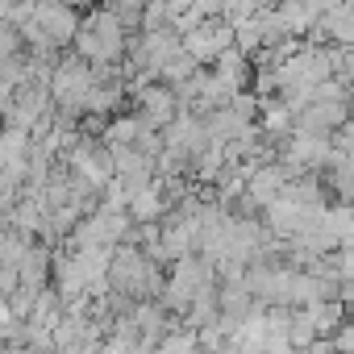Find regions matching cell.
Here are the masks:
<instances>
[{"instance_id":"cell-1","label":"cell","mask_w":354,"mask_h":354,"mask_svg":"<svg viewBox=\"0 0 354 354\" xmlns=\"http://www.w3.org/2000/svg\"><path fill=\"white\" fill-rule=\"evenodd\" d=\"M75 55L80 59H88L92 67H109V63H117L121 55H129V38H125V26L104 9H96V13H88L84 17V26H80V34H75Z\"/></svg>"},{"instance_id":"cell-2","label":"cell","mask_w":354,"mask_h":354,"mask_svg":"<svg viewBox=\"0 0 354 354\" xmlns=\"http://www.w3.org/2000/svg\"><path fill=\"white\" fill-rule=\"evenodd\" d=\"M133 104H138V117L146 121V129H167V125L180 121V113H184L180 92H175L171 84H158V80L138 84L133 88Z\"/></svg>"},{"instance_id":"cell-3","label":"cell","mask_w":354,"mask_h":354,"mask_svg":"<svg viewBox=\"0 0 354 354\" xmlns=\"http://www.w3.org/2000/svg\"><path fill=\"white\" fill-rule=\"evenodd\" d=\"M238 46V26L234 21H225V17H205L192 34H184V50L196 59V63H217L225 50H234Z\"/></svg>"},{"instance_id":"cell-4","label":"cell","mask_w":354,"mask_h":354,"mask_svg":"<svg viewBox=\"0 0 354 354\" xmlns=\"http://www.w3.org/2000/svg\"><path fill=\"white\" fill-rule=\"evenodd\" d=\"M275 13L283 17V26H288V34L292 38H304V34H313L317 26H321V5L317 0H279L275 5Z\"/></svg>"},{"instance_id":"cell-5","label":"cell","mask_w":354,"mask_h":354,"mask_svg":"<svg viewBox=\"0 0 354 354\" xmlns=\"http://www.w3.org/2000/svg\"><path fill=\"white\" fill-rule=\"evenodd\" d=\"M313 38L333 42V46H354V9H350V5H342V9L325 13V17H321V26L313 30Z\"/></svg>"},{"instance_id":"cell-6","label":"cell","mask_w":354,"mask_h":354,"mask_svg":"<svg viewBox=\"0 0 354 354\" xmlns=\"http://www.w3.org/2000/svg\"><path fill=\"white\" fill-rule=\"evenodd\" d=\"M142 129H146V121H142L138 113H125V117H113V121L104 125V133H100V142H104L109 150H117V146H138V138H142Z\"/></svg>"},{"instance_id":"cell-7","label":"cell","mask_w":354,"mask_h":354,"mask_svg":"<svg viewBox=\"0 0 354 354\" xmlns=\"http://www.w3.org/2000/svg\"><path fill=\"white\" fill-rule=\"evenodd\" d=\"M308 313H313L317 333H321V337H333V333L346 325V313H350V308H346L342 300H321V304H313Z\"/></svg>"},{"instance_id":"cell-8","label":"cell","mask_w":354,"mask_h":354,"mask_svg":"<svg viewBox=\"0 0 354 354\" xmlns=\"http://www.w3.org/2000/svg\"><path fill=\"white\" fill-rule=\"evenodd\" d=\"M196 71H201V63H196V59L180 46V50H175V55L167 59V67L158 71V80H162V84H171V88H180V84H188Z\"/></svg>"},{"instance_id":"cell-9","label":"cell","mask_w":354,"mask_h":354,"mask_svg":"<svg viewBox=\"0 0 354 354\" xmlns=\"http://www.w3.org/2000/svg\"><path fill=\"white\" fill-rule=\"evenodd\" d=\"M317 337H321V333H317V325H313V313H308V308H292V321H288V342L304 354Z\"/></svg>"},{"instance_id":"cell-10","label":"cell","mask_w":354,"mask_h":354,"mask_svg":"<svg viewBox=\"0 0 354 354\" xmlns=\"http://www.w3.org/2000/svg\"><path fill=\"white\" fill-rule=\"evenodd\" d=\"M333 342H337V350H342V354H354V317L333 333Z\"/></svg>"},{"instance_id":"cell-11","label":"cell","mask_w":354,"mask_h":354,"mask_svg":"<svg viewBox=\"0 0 354 354\" xmlns=\"http://www.w3.org/2000/svg\"><path fill=\"white\" fill-rule=\"evenodd\" d=\"M304 354H342V350H337V342H333V337H317Z\"/></svg>"},{"instance_id":"cell-12","label":"cell","mask_w":354,"mask_h":354,"mask_svg":"<svg viewBox=\"0 0 354 354\" xmlns=\"http://www.w3.org/2000/svg\"><path fill=\"white\" fill-rule=\"evenodd\" d=\"M67 5H71L75 13H80V9H84V13H96V5H100V0H67Z\"/></svg>"}]
</instances>
